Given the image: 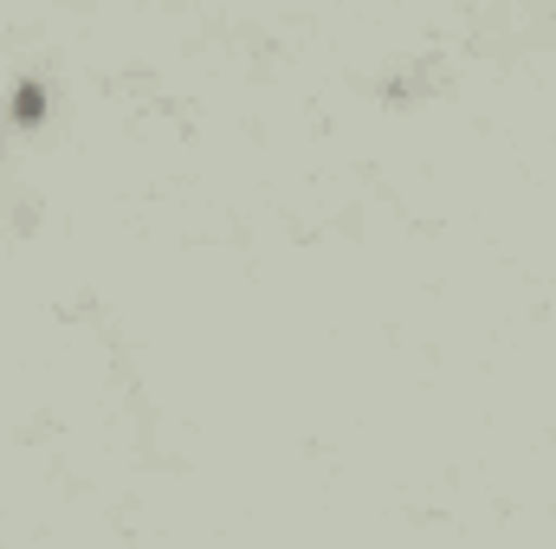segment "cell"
<instances>
[{"instance_id":"6da1fadb","label":"cell","mask_w":556,"mask_h":549,"mask_svg":"<svg viewBox=\"0 0 556 549\" xmlns=\"http://www.w3.org/2000/svg\"><path fill=\"white\" fill-rule=\"evenodd\" d=\"M20 124H33V117H46V85L39 78H26V85H13V104H7Z\"/></svg>"}]
</instances>
